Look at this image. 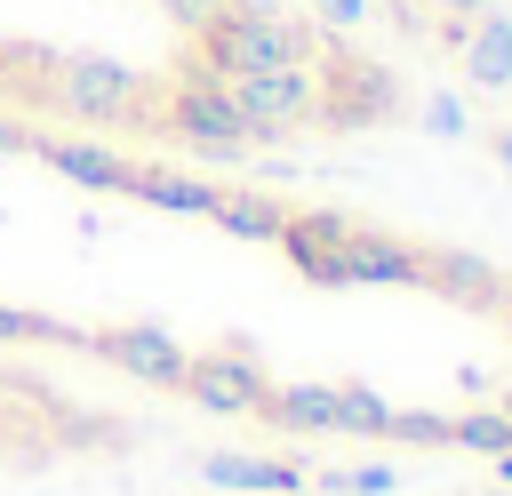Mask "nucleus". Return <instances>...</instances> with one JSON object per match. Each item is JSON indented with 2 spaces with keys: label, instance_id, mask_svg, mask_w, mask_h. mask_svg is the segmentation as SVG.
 <instances>
[{
  "label": "nucleus",
  "instance_id": "1",
  "mask_svg": "<svg viewBox=\"0 0 512 496\" xmlns=\"http://www.w3.org/2000/svg\"><path fill=\"white\" fill-rule=\"evenodd\" d=\"M200 56L216 80L232 72H272V64H312V32L296 16H280L272 0H232L224 16L200 24Z\"/></svg>",
  "mask_w": 512,
  "mask_h": 496
},
{
  "label": "nucleus",
  "instance_id": "2",
  "mask_svg": "<svg viewBox=\"0 0 512 496\" xmlns=\"http://www.w3.org/2000/svg\"><path fill=\"white\" fill-rule=\"evenodd\" d=\"M224 96H232V112H240L248 144H280V136H296L304 120H320V72H312V64L232 72V80H224Z\"/></svg>",
  "mask_w": 512,
  "mask_h": 496
},
{
  "label": "nucleus",
  "instance_id": "3",
  "mask_svg": "<svg viewBox=\"0 0 512 496\" xmlns=\"http://www.w3.org/2000/svg\"><path fill=\"white\" fill-rule=\"evenodd\" d=\"M48 96H56L72 120H128V112H136L128 64H104V56H56V64H48Z\"/></svg>",
  "mask_w": 512,
  "mask_h": 496
},
{
  "label": "nucleus",
  "instance_id": "4",
  "mask_svg": "<svg viewBox=\"0 0 512 496\" xmlns=\"http://www.w3.org/2000/svg\"><path fill=\"white\" fill-rule=\"evenodd\" d=\"M176 384H184L200 408H216V416H272V384H264V368L240 360V352H200V360L176 368Z\"/></svg>",
  "mask_w": 512,
  "mask_h": 496
},
{
  "label": "nucleus",
  "instance_id": "5",
  "mask_svg": "<svg viewBox=\"0 0 512 496\" xmlns=\"http://www.w3.org/2000/svg\"><path fill=\"white\" fill-rule=\"evenodd\" d=\"M160 128H168V136H184V144H200V152H232V144H248V128H240V112H232V96H224V80H216V72H200V80L168 88Z\"/></svg>",
  "mask_w": 512,
  "mask_h": 496
},
{
  "label": "nucleus",
  "instance_id": "6",
  "mask_svg": "<svg viewBox=\"0 0 512 496\" xmlns=\"http://www.w3.org/2000/svg\"><path fill=\"white\" fill-rule=\"evenodd\" d=\"M376 112H392V80L376 64H360V56H328V72H320V120L360 128Z\"/></svg>",
  "mask_w": 512,
  "mask_h": 496
},
{
  "label": "nucleus",
  "instance_id": "7",
  "mask_svg": "<svg viewBox=\"0 0 512 496\" xmlns=\"http://www.w3.org/2000/svg\"><path fill=\"white\" fill-rule=\"evenodd\" d=\"M336 264H344V280H376V288H400V280H424V272H432L416 248L376 240V232H352V224H344V240H336Z\"/></svg>",
  "mask_w": 512,
  "mask_h": 496
},
{
  "label": "nucleus",
  "instance_id": "8",
  "mask_svg": "<svg viewBox=\"0 0 512 496\" xmlns=\"http://www.w3.org/2000/svg\"><path fill=\"white\" fill-rule=\"evenodd\" d=\"M456 56H464V80L472 88H512V16H480L456 40Z\"/></svg>",
  "mask_w": 512,
  "mask_h": 496
},
{
  "label": "nucleus",
  "instance_id": "9",
  "mask_svg": "<svg viewBox=\"0 0 512 496\" xmlns=\"http://www.w3.org/2000/svg\"><path fill=\"white\" fill-rule=\"evenodd\" d=\"M128 192L136 200H160V208H184V216H216L224 208V192H208V184H192L176 168H128Z\"/></svg>",
  "mask_w": 512,
  "mask_h": 496
},
{
  "label": "nucleus",
  "instance_id": "10",
  "mask_svg": "<svg viewBox=\"0 0 512 496\" xmlns=\"http://www.w3.org/2000/svg\"><path fill=\"white\" fill-rule=\"evenodd\" d=\"M40 160H56L64 176H80V184H104V192H128V160H104L96 144H32Z\"/></svg>",
  "mask_w": 512,
  "mask_h": 496
},
{
  "label": "nucleus",
  "instance_id": "11",
  "mask_svg": "<svg viewBox=\"0 0 512 496\" xmlns=\"http://www.w3.org/2000/svg\"><path fill=\"white\" fill-rule=\"evenodd\" d=\"M104 352H112L120 368H136V376H152V384H176V368H184V360H176V352H168L160 336H112Z\"/></svg>",
  "mask_w": 512,
  "mask_h": 496
},
{
  "label": "nucleus",
  "instance_id": "12",
  "mask_svg": "<svg viewBox=\"0 0 512 496\" xmlns=\"http://www.w3.org/2000/svg\"><path fill=\"white\" fill-rule=\"evenodd\" d=\"M160 8H168L176 24H192V32H200V24H208V16H224L232 0H160Z\"/></svg>",
  "mask_w": 512,
  "mask_h": 496
},
{
  "label": "nucleus",
  "instance_id": "13",
  "mask_svg": "<svg viewBox=\"0 0 512 496\" xmlns=\"http://www.w3.org/2000/svg\"><path fill=\"white\" fill-rule=\"evenodd\" d=\"M312 8H320V16H336V24H360V16H368V0H312Z\"/></svg>",
  "mask_w": 512,
  "mask_h": 496
},
{
  "label": "nucleus",
  "instance_id": "14",
  "mask_svg": "<svg viewBox=\"0 0 512 496\" xmlns=\"http://www.w3.org/2000/svg\"><path fill=\"white\" fill-rule=\"evenodd\" d=\"M496 152H504V160H512V128H504V136H496Z\"/></svg>",
  "mask_w": 512,
  "mask_h": 496
},
{
  "label": "nucleus",
  "instance_id": "15",
  "mask_svg": "<svg viewBox=\"0 0 512 496\" xmlns=\"http://www.w3.org/2000/svg\"><path fill=\"white\" fill-rule=\"evenodd\" d=\"M504 328H512V296H504Z\"/></svg>",
  "mask_w": 512,
  "mask_h": 496
},
{
  "label": "nucleus",
  "instance_id": "16",
  "mask_svg": "<svg viewBox=\"0 0 512 496\" xmlns=\"http://www.w3.org/2000/svg\"><path fill=\"white\" fill-rule=\"evenodd\" d=\"M504 480H512V456H504Z\"/></svg>",
  "mask_w": 512,
  "mask_h": 496
}]
</instances>
